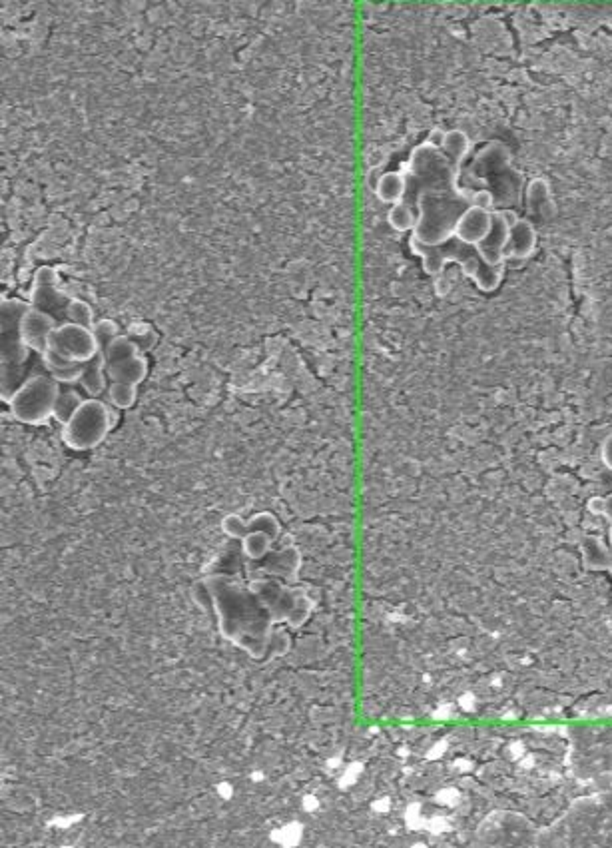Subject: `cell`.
<instances>
[{"instance_id": "13", "label": "cell", "mask_w": 612, "mask_h": 848, "mask_svg": "<svg viewBox=\"0 0 612 848\" xmlns=\"http://www.w3.org/2000/svg\"><path fill=\"white\" fill-rule=\"evenodd\" d=\"M70 300L60 294L56 290V284L52 286H32V306L48 312L52 316V312H60L62 316H66V308H68Z\"/></svg>"}, {"instance_id": "5", "label": "cell", "mask_w": 612, "mask_h": 848, "mask_svg": "<svg viewBox=\"0 0 612 848\" xmlns=\"http://www.w3.org/2000/svg\"><path fill=\"white\" fill-rule=\"evenodd\" d=\"M30 310V304L18 298H2L0 322H2V368H20L28 360V348L20 338V320Z\"/></svg>"}, {"instance_id": "37", "label": "cell", "mask_w": 612, "mask_h": 848, "mask_svg": "<svg viewBox=\"0 0 612 848\" xmlns=\"http://www.w3.org/2000/svg\"><path fill=\"white\" fill-rule=\"evenodd\" d=\"M302 809H304L306 813H315V811L319 809V799H317L315 795H306V797L302 799Z\"/></svg>"}, {"instance_id": "12", "label": "cell", "mask_w": 612, "mask_h": 848, "mask_svg": "<svg viewBox=\"0 0 612 848\" xmlns=\"http://www.w3.org/2000/svg\"><path fill=\"white\" fill-rule=\"evenodd\" d=\"M375 194L383 204H399L407 194V180L403 172H385L375 184Z\"/></svg>"}, {"instance_id": "26", "label": "cell", "mask_w": 612, "mask_h": 848, "mask_svg": "<svg viewBox=\"0 0 612 848\" xmlns=\"http://www.w3.org/2000/svg\"><path fill=\"white\" fill-rule=\"evenodd\" d=\"M222 529H224V533H226L228 537L244 539V537L250 533V521H246L242 515L232 513V515H226V517H224V521H222Z\"/></svg>"}, {"instance_id": "41", "label": "cell", "mask_w": 612, "mask_h": 848, "mask_svg": "<svg viewBox=\"0 0 612 848\" xmlns=\"http://www.w3.org/2000/svg\"><path fill=\"white\" fill-rule=\"evenodd\" d=\"M609 537H611V545H612V525H611V531H609Z\"/></svg>"}, {"instance_id": "21", "label": "cell", "mask_w": 612, "mask_h": 848, "mask_svg": "<svg viewBox=\"0 0 612 848\" xmlns=\"http://www.w3.org/2000/svg\"><path fill=\"white\" fill-rule=\"evenodd\" d=\"M270 839H272V843H276L280 847H298L302 843V839H304V825L302 823H296V821L294 823H288V825H284L280 829H274L270 833Z\"/></svg>"}, {"instance_id": "23", "label": "cell", "mask_w": 612, "mask_h": 848, "mask_svg": "<svg viewBox=\"0 0 612 848\" xmlns=\"http://www.w3.org/2000/svg\"><path fill=\"white\" fill-rule=\"evenodd\" d=\"M92 332H94V336H96V340H98V346H100V354L112 344V340H116L118 336H120V328H118V324L116 322H112V320H98L96 324H94V328H92Z\"/></svg>"}, {"instance_id": "19", "label": "cell", "mask_w": 612, "mask_h": 848, "mask_svg": "<svg viewBox=\"0 0 612 848\" xmlns=\"http://www.w3.org/2000/svg\"><path fill=\"white\" fill-rule=\"evenodd\" d=\"M471 148V140L463 130H449L445 136V144H443V152L457 164H463L465 156L469 154Z\"/></svg>"}, {"instance_id": "11", "label": "cell", "mask_w": 612, "mask_h": 848, "mask_svg": "<svg viewBox=\"0 0 612 848\" xmlns=\"http://www.w3.org/2000/svg\"><path fill=\"white\" fill-rule=\"evenodd\" d=\"M583 563L591 571H609L612 569V545H607L601 537L591 535L583 541Z\"/></svg>"}, {"instance_id": "28", "label": "cell", "mask_w": 612, "mask_h": 848, "mask_svg": "<svg viewBox=\"0 0 612 848\" xmlns=\"http://www.w3.org/2000/svg\"><path fill=\"white\" fill-rule=\"evenodd\" d=\"M84 366L86 364H78L66 370H58V372H50V376L58 382V384H80L82 374H84Z\"/></svg>"}, {"instance_id": "30", "label": "cell", "mask_w": 612, "mask_h": 848, "mask_svg": "<svg viewBox=\"0 0 612 848\" xmlns=\"http://www.w3.org/2000/svg\"><path fill=\"white\" fill-rule=\"evenodd\" d=\"M58 282V274L54 268L50 266H42L40 270H36L34 274V286H52Z\"/></svg>"}, {"instance_id": "34", "label": "cell", "mask_w": 612, "mask_h": 848, "mask_svg": "<svg viewBox=\"0 0 612 848\" xmlns=\"http://www.w3.org/2000/svg\"><path fill=\"white\" fill-rule=\"evenodd\" d=\"M589 511L595 515H605L607 511V497H593L589 501Z\"/></svg>"}, {"instance_id": "31", "label": "cell", "mask_w": 612, "mask_h": 848, "mask_svg": "<svg viewBox=\"0 0 612 848\" xmlns=\"http://www.w3.org/2000/svg\"><path fill=\"white\" fill-rule=\"evenodd\" d=\"M361 765L359 763H351L347 769H345V773H343V777L339 779V789H347V787H351L355 781H357V777L361 775Z\"/></svg>"}, {"instance_id": "1", "label": "cell", "mask_w": 612, "mask_h": 848, "mask_svg": "<svg viewBox=\"0 0 612 848\" xmlns=\"http://www.w3.org/2000/svg\"><path fill=\"white\" fill-rule=\"evenodd\" d=\"M461 166L427 142L411 152L403 170L407 180L403 202L417 206V226L411 240L439 246L453 238L459 218L473 206V192L457 186Z\"/></svg>"}, {"instance_id": "29", "label": "cell", "mask_w": 612, "mask_h": 848, "mask_svg": "<svg viewBox=\"0 0 612 848\" xmlns=\"http://www.w3.org/2000/svg\"><path fill=\"white\" fill-rule=\"evenodd\" d=\"M473 204L479 206V208H483V210L495 212V204H497L495 202V194L491 190H487V188L477 190V192H473Z\"/></svg>"}, {"instance_id": "4", "label": "cell", "mask_w": 612, "mask_h": 848, "mask_svg": "<svg viewBox=\"0 0 612 848\" xmlns=\"http://www.w3.org/2000/svg\"><path fill=\"white\" fill-rule=\"evenodd\" d=\"M112 429L114 425L110 404H104L98 398H90L82 404L70 422L62 425V441L74 451H88L98 447Z\"/></svg>"}, {"instance_id": "22", "label": "cell", "mask_w": 612, "mask_h": 848, "mask_svg": "<svg viewBox=\"0 0 612 848\" xmlns=\"http://www.w3.org/2000/svg\"><path fill=\"white\" fill-rule=\"evenodd\" d=\"M66 320L70 324H78L84 328H94V310L92 306H88L84 300H70L68 308H66Z\"/></svg>"}, {"instance_id": "18", "label": "cell", "mask_w": 612, "mask_h": 848, "mask_svg": "<svg viewBox=\"0 0 612 848\" xmlns=\"http://www.w3.org/2000/svg\"><path fill=\"white\" fill-rule=\"evenodd\" d=\"M272 545H274V539H272L268 533H262V531H250V533L242 539L244 553H246V555H248V559H252V561H260V559H264V557L272 551Z\"/></svg>"}, {"instance_id": "25", "label": "cell", "mask_w": 612, "mask_h": 848, "mask_svg": "<svg viewBox=\"0 0 612 848\" xmlns=\"http://www.w3.org/2000/svg\"><path fill=\"white\" fill-rule=\"evenodd\" d=\"M551 202V194H549V184L541 178L533 180L529 186V206L541 214V206Z\"/></svg>"}, {"instance_id": "40", "label": "cell", "mask_w": 612, "mask_h": 848, "mask_svg": "<svg viewBox=\"0 0 612 848\" xmlns=\"http://www.w3.org/2000/svg\"><path fill=\"white\" fill-rule=\"evenodd\" d=\"M605 515L612 521V493L607 497V511H605Z\"/></svg>"}, {"instance_id": "9", "label": "cell", "mask_w": 612, "mask_h": 848, "mask_svg": "<svg viewBox=\"0 0 612 848\" xmlns=\"http://www.w3.org/2000/svg\"><path fill=\"white\" fill-rule=\"evenodd\" d=\"M537 246V232L533 228V224L525 218H517L511 224L509 230V238L505 244V260H525L535 252Z\"/></svg>"}, {"instance_id": "6", "label": "cell", "mask_w": 612, "mask_h": 848, "mask_svg": "<svg viewBox=\"0 0 612 848\" xmlns=\"http://www.w3.org/2000/svg\"><path fill=\"white\" fill-rule=\"evenodd\" d=\"M48 350L72 364H88L100 356V346L90 328L78 324H60L48 344Z\"/></svg>"}, {"instance_id": "8", "label": "cell", "mask_w": 612, "mask_h": 848, "mask_svg": "<svg viewBox=\"0 0 612 848\" xmlns=\"http://www.w3.org/2000/svg\"><path fill=\"white\" fill-rule=\"evenodd\" d=\"M493 228V212L483 210L479 206H471L457 222L455 226V238L461 240L463 244L469 246H479L483 244Z\"/></svg>"}, {"instance_id": "20", "label": "cell", "mask_w": 612, "mask_h": 848, "mask_svg": "<svg viewBox=\"0 0 612 848\" xmlns=\"http://www.w3.org/2000/svg\"><path fill=\"white\" fill-rule=\"evenodd\" d=\"M108 400L118 410H130L138 400V386L112 382L108 388Z\"/></svg>"}, {"instance_id": "7", "label": "cell", "mask_w": 612, "mask_h": 848, "mask_svg": "<svg viewBox=\"0 0 612 848\" xmlns=\"http://www.w3.org/2000/svg\"><path fill=\"white\" fill-rule=\"evenodd\" d=\"M56 328L58 324L54 316L30 306V310L20 320V338L28 350L38 352L42 356L48 350L50 338Z\"/></svg>"}, {"instance_id": "32", "label": "cell", "mask_w": 612, "mask_h": 848, "mask_svg": "<svg viewBox=\"0 0 612 848\" xmlns=\"http://www.w3.org/2000/svg\"><path fill=\"white\" fill-rule=\"evenodd\" d=\"M84 819V815H66V817H54L52 821H50V825L52 827H56V829H70V827H74L76 823H80Z\"/></svg>"}, {"instance_id": "24", "label": "cell", "mask_w": 612, "mask_h": 848, "mask_svg": "<svg viewBox=\"0 0 612 848\" xmlns=\"http://www.w3.org/2000/svg\"><path fill=\"white\" fill-rule=\"evenodd\" d=\"M250 531H262L268 533L274 541L280 537V521L272 513H258L250 519Z\"/></svg>"}, {"instance_id": "3", "label": "cell", "mask_w": 612, "mask_h": 848, "mask_svg": "<svg viewBox=\"0 0 612 848\" xmlns=\"http://www.w3.org/2000/svg\"><path fill=\"white\" fill-rule=\"evenodd\" d=\"M60 394V384L50 374H36L16 388L8 408L20 424L44 425L54 416V406Z\"/></svg>"}, {"instance_id": "2", "label": "cell", "mask_w": 612, "mask_h": 848, "mask_svg": "<svg viewBox=\"0 0 612 848\" xmlns=\"http://www.w3.org/2000/svg\"><path fill=\"white\" fill-rule=\"evenodd\" d=\"M411 250L423 258V268L427 274L435 276L443 270L447 262H459L465 274L481 288L483 292H493L503 280V268H497L485 260L479 246H469L457 240L455 236L439 246H425L415 240H409Z\"/></svg>"}, {"instance_id": "35", "label": "cell", "mask_w": 612, "mask_h": 848, "mask_svg": "<svg viewBox=\"0 0 612 848\" xmlns=\"http://www.w3.org/2000/svg\"><path fill=\"white\" fill-rule=\"evenodd\" d=\"M601 457H603V463L607 465V469H611L612 471V433L603 441V447H601Z\"/></svg>"}, {"instance_id": "27", "label": "cell", "mask_w": 612, "mask_h": 848, "mask_svg": "<svg viewBox=\"0 0 612 848\" xmlns=\"http://www.w3.org/2000/svg\"><path fill=\"white\" fill-rule=\"evenodd\" d=\"M309 613H311V601L307 599L306 593L300 591L298 593V599H296V603H294V607H292V611L288 615V623L292 627H302L306 623Z\"/></svg>"}, {"instance_id": "36", "label": "cell", "mask_w": 612, "mask_h": 848, "mask_svg": "<svg viewBox=\"0 0 612 848\" xmlns=\"http://www.w3.org/2000/svg\"><path fill=\"white\" fill-rule=\"evenodd\" d=\"M216 793H218L224 801H232V797H234V785H232V783H228V781H222V783H218V785H216Z\"/></svg>"}, {"instance_id": "33", "label": "cell", "mask_w": 612, "mask_h": 848, "mask_svg": "<svg viewBox=\"0 0 612 848\" xmlns=\"http://www.w3.org/2000/svg\"><path fill=\"white\" fill-rule=\"evenodd\" d=\"M445 136H447V132L445 130H441V128H433L431 132H429V136H427V144L429 146H433V148H443V144H445Z\"/></svg>"}, {"instance_id": "39", "label": "cell", "mask_w": 612, "mask_h": 848, "mask_svg": "<svg viewBox=\"0 0 612 848\" xmlns=\"http://www.w3.org/2000/svg\"><path fill=\"white\" fill-rule=\"evenodd\" d=\"M264 779H266V775H264V773H260V771H254V773H252V781H254V783H262Z\"/></svg>"}, {"instance_id": "14", "label": "cell", "mask_w": 612, "mask_h": 848, "mask_svg": "<svg viewBox=\"0 0 612 848\" xmlns=\"http://www.w3.org/2000/svg\"><path fill=\"white\" fill-rule=\"evenodd\" d=\"M106 380H108L106 362L98 356L96 360H92V362H88L84 366V374H82L80 386H82V390L90 398H100L104 394V390H106Z\"/></svg>"}, {"instance_id": "15", "label": "cell", "mask_w": 612, "mask_h": 848, "mask_svg": "<svg viewBox=\"0 0 612 848\" xmlns=\"http://www.w3.org/2000/svg\"><path fill=\"white\" fill-rule=\"evenodd\" d=\"M140 354V348H138V344L130 338V336H118L116 340H112V344L100 354V358L106 362V366H112V364H118V362H124V360H128V358H134V356H138Z\"/></svg>"}, {"instance_id": "17", "label": "cell", "mask_w": 612, "mask_h": 848, "mask_svg": "<svg viewBox=\"0 0 612 848\" xmlns=\"http://www.w3.org/2000/svg\"><path fill=\"white\" fill-rule=\"evenodd\" d=\"M86 400L78 394V392H74V390H66V392H62L60 394V398H58V402H56V406H54V416H52V420H56L58 424H66V422H70L72 420V416L82 408V404H84Z\"/></svg>"}, {"instance_id": "10", "label": "cell", "mask_w": 612, "mask_h": 848, "mask_svg": "<svg viewBox=\"0 0 612 848\" xmlns=\"http://www.w3.org/2000/svg\"><path fill=\"white\" fill-rule=\"evenodd\" d=\"M106 374L110 382H120V384H132V386H140L146 376H148V362L144 356H134L128 358L124 362L106 366Z\"/></svg>"}, {"instance_id": "16", "label": "cell", "mask_w": 612, "mask_h": 848, "mask_svg": "<svg viewBox=\"0 0 612 848\" xmlns=\"http://www.w3.org/2000/svg\"><path fill=\"white\" fill-rule=\"evenodd\" d=\"M387 222L397 232H413L415 226H417L415 208L409 206L407 202H399V204L391 206V210L387 214Z\"/></svg>"}, {"instance_id": "38", "label": "cell", "mask_w": 612, "mask_h": 848, "mask_svg": "<svg viewBox=\"0 0 612 848\" xmlns=\"http://www.w3.org/2000/svg\"><path fill=\"white\" fill-rule=\"evenodd\" d=\"M339 765H341V759H339V757H333V759H329V761H327V769H329V771L337 769Z\"/></svg>"}]
</instances>
